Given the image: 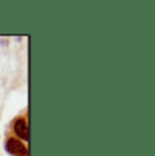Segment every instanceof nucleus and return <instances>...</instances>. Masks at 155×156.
Masks as SVG:
<instances>
[{"label": "nucleus", "mask_w": 155, "mask_h": 156, "mask_svg": "<svg viewBox=\"0 0 155 156\" xmlns=\"http://www.w3.org/2000/svg\"><path fill=\"white\" fill-rule=\"evenodd\" d=\"M5 151L13 156H27V148L20 140L10 137L4 145Z\"/></svg>", "instance_id": "1"}, {"label": "nucleus", "mask_w": 155, "mask_h": 156, "mask_svg": "<svg viewBox=\"0 0 155 156\" xmlns=\"http://www.w3.org/2000/svg\"><path fill=\"white\" fill-rule=\"evenodd\" d=\"M14 130H15L16 136L19 139L29 141V126H27V121L25 118H18L14 124Z\"/></svg>", "instance_id": "2"}]
</instances>
